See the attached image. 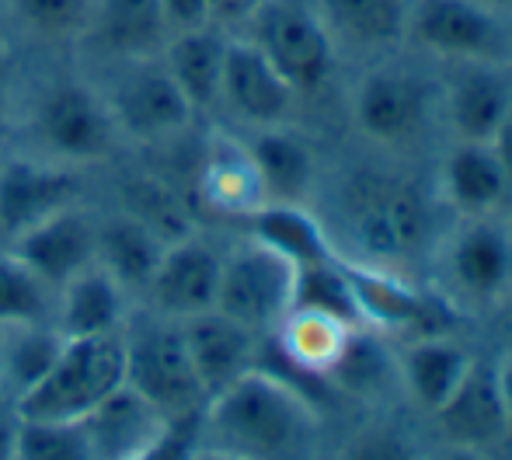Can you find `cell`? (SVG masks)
<instances>
[{"mask_svg":"<svg viewBox=\"0 0 512 460\" xmlns=\"http://www.w3.org/2000/svg\"><path fill=\"white\" fill-rule=\"evenodd\" d=\"M199 443L241 460H321L324 419L304 387L262 363L206 401Z\"/></svg>","mask_w":512,"mask_h":460,"instance_id":"cell-1","label":"cell"},{"mask_svg":"<svg viewBox=\"0 0 512 460\" xmlns=\"http://www.w3.org/2000/svg\"><path fill=\"white\" fill-rule=\"evenodd\" d=\"M14 147L95 175L98 168H112L126 140L95 74L77 63L56 67L32 91H21Z\"/></svg>","mask_w":512,"mask_h":460,"instance_id":"cell-2","label":"cell"},{"mask_svg":"<svg viewBox=\"0 0 512 460\" xmlns=\"http://www.w3.org/2000/svg\"><path fill=\"white\" fill-rule=\"evenodd\" d=\"M335 220L352 248L345 258L391 272H401L439 241L429 192L394 171H352L335 192Z\"/></svg>","mask_w":512,"mask_h":460,"instance_id":"cell-3","label":"cell"},{"mask_svg":"<svg viewBox=\"0 0 512 460\" xmlns=\"http://www.w3.org/2000/svg\"><path fill=\"white\" fill-rule=\"evenodd\" d=\"M122 363L126 387L168 419L203 415L206 391L196 377L182 321L161 318L147 307H133L122 325Z\"/></svg>","mask_w":512,"mask_h":460,"instance_id":"cell-4","label":"cell"},{"mask_svg":"<svg viewBox=\"0 0 512 460\" xmlns=\"http://www.w3.org/2000/svg\"><path fill=\"white\" fill-rule=\"evenodd\" d=\"M95 74L126 150H161L178 143L203 122L192 112L189 98L157 60L115 63V67H84Z\"/></svg>","mask_w":512,"mask_h":460,"instance_id":"cell-5","label":"cell"},{"mask_svg":"<svg viewBox=\"0 0 512 460\" xmlns=\"http://www.w3.org/2000/svg\"><path fill=\"white\" fill-rule=\"evenodd\" d=\"M436 265L446 304L464 311H495L512 293L509 217H457V224L439 234Z\"/></svg>","mask_w":512,"mask_h":460,"instance_id":"cell-6","label":"cell"},{"mask_svg":"<svg viewBox=\"0 0 512 460\" xmlns=\"http://www.w3.org/2000/svg\"><path fill=\"white\" fill-rule=\"evenodd\" d=\"M126 387V363H122V328L112 335L91 339H67L60 359L46 373L32 394L14 405L21 419L77 422L95 412L102 401Z\"/></svg>","mask_w":512,"mask_h":460,"instance_id":"cell-7","label":"cell"},{"mask_svg":"<svg viewBox=\"0 0 512 460\" xmlns=\"http://www.w3.org/2000/svg\"><path fill=\"white\" fill-rule=\"evenodd\" d=\"M297 279V262L241 230V237L223 248L216 311L269 339L297 304Z\"/></svg>","mask_w":512,"mask_h":460,"instance_id":"cell-8","label":"cell"},{"mask_svg":"<svg viewBox=\"0 0 512 460\" xmlns=\"http://www.w3.org/2000/svg\"><path fill=\"white\" fill-rule=\"evenodd\" d=\"M237 35L276 67L297 98L324 91L335 74L338 49L310 0H265Z\"/></svg>","mask_w":512,"mask_h":460,"instance_id":"cell-9","label":"cell"},{"mask_svg":"<svg viewBox=\"0 0 512 460\" xmlns=\"http://www.w3.org/2000/svg\"><path fill=\"white\" fill-rule=\"evenodd\" d=\"M91 199V171L46 161L28 150L0 154V248L67 206Z\"/></svg>","mask_w":512,"mask_h":460,"instance_id":"cell-10","label":"cell"},{"mask_svg":"<svg viewBox=\"0 0 512 460\" xmlns=\"http://www.w3.org/2000/svg\"><path fill=\"white\" fill-rule=\"evenodd\" d=\"M408 39L446 63H509L506 18L478 0H415Z\"/></svg>","mask_w":512,"mask_h":460,"instance_id":"cell-11","label":"cell"},{"mask_svg":"<svg viewBox=\"0 0 512 460\" xmlns=\"http://www.w3.org/2000/svg\"><path fill=\"white\" fill-rule=\"evenodd\" d=\"M220 269L223 248L213 244L206 234L192 230L185 237H175L164 248L140 304L147 311L171 321H189L196 314L216 311V293H220Z\"/></svg>","mask_w":512,"mask_h":460,"instance_id":"cell-12","label":"cell"},{"mask_svg":"<svg viewBox=\"0 0 512 460\" xmlns=\"http://www.w3.org/2000/svg\"><path fill=\"white\" fill-rule=\"evenodd\" d=\"M432 105L436 95L415 70L377 67L356 84L352 119L377 147H408L425 133Z\"/></svg>","mask_w":512,"mask_h":460,"instance_id":"cell-13","label":"cell"},{"mask_svg":"<svg viewBox=\"0 0 512 460\" xmlns=\"http://www.w3.org/2000/svg\"><path fill=\"white\" fill-rule=\"evenodd\" d=\"M171 32L161 14V0H95L74 46L81 67L157 60Z\"/></svg>","mask_w":512,"mask_h":460,"instance_id":"cell-14","label":"cell"},{"mask_svg":"<svg viewBox=\"0 0 512 460\" xmlns=\"http://www.w3.org/2000/svg\"><path fill=\"white\" fill-rule=\"evenodd\" d=\"M297 105V91L276 74V67L244 35H230L216 115H227L244 133H255V129L293 126Z\"/></svg>","mask_w":512,"mask_h":460,"instance_id":"cell-15","label":"cell"},{"mask_svg":"<svg viewBox=\"0 0 512 460\" xmlns=\"http://www.w3.org/2000/svg\"><path fill=\"white\" fill-rule=\"evenodd\" d=\"M192 196L206 213L230 220V224H244L269 203L255 157L241 133L209 129L206 140L199 143L196 168H192Z\"/></svg>","mask_w":512,"mask_h":460,"instance_id":"cell-16","label":"cell"},{"mask_svg":"<svg viewBox=\"0 0 512 460\" xmlns=\"http://www.w3.org/2000/svg\"><path fill=\"white\" fill-rule=\"evenodd\" d=\"M429 419L439 443H457V447H471L492 457L506 454V408H502L499 370H495L492 359L474 356L464 380L453 387V394Z\"/></svg>","mask_w":512,"mask_h":460,"instance_id":"cell-17","label":"cell"},{"mask_svg":"<svg viewBox=\"0 0 512 460\" xmlns=\"http://www.w3.org/2000/svg\"><path fill=\"white\" fill-rule=\"evenodd\" d=\"M95 244H98V203L67 206V210L53 213L49 220L25 230L4 244L7 251L21 258L49 290H60L67 279L95 265Z\"/></svg>","mask_w":512,"mask_h":460,"instance_id":"cell-18","label":"cell"},{"mask_svg":"<svg viewBox=\"0 0 512 460\" xmlns=\"http://www.w3.org/2000/svg\"><path fill=\"white\" fill-rule=\"evenodd\" d=\"M182 335L189 345L196 377L206 391V401L237 384L255 366H262V352L269 342L220 311H206L182 321Z\"/></svg>","mask_w":512,"mask_h":460,"instance_id":"cell-19","label":"cell"},{"mask_svg":"<svg viewBox=\"0 0 512 460\" xmlns=\"http://www.w3.org/2000/svg\"><path fill=\"white\" fill-rule=\"evenodd\" d=\"M439 109L453 140L488 143L512 109L506 63H453L450 81L439 95Z\"/></svg>","mask_w":512,"mask_h":460,"instance_id":"cell-20","label":"cell"},{"mask_svg":"<svg viewBox=\"0 0 512 460\" xmlns=\"http://www.w3.org/2000/svg\"><path fill=\"white\" fill-rule=\"evenodd\" d=\"M436 196L457 217H492L506 213L512 185L488 143L453 140V147L439 161Z\"/></svg>","mask_w":512,"mask_h":460,"instance_id":"cell-21","label":"cell"},{"mask_svg":"<svg viewBox=\"0 0 512 460\" xmlns=\"http://www.w3.org/2000/svg\"><path fill=\"white\" fill-rule=\"evenodd\" d=\"M164 248H168V241L147 220L122 210L119 203H98L95 265H102L108 276L133 297V304H140Z\"/></svg>","mask_w":512,"mask_h":460,"instance_id":"cell-22","label":"cell"},{"mask_svg":"<svg viewBox=\"0 0 512 460\" xmlns=\"http://www.w3.org/2000/svg\"><path fill=\"white\" fill-rule=\"evenodd\" d=\"M394 363H398V384L405 398L418 412L432 415L464 380L467 366L474 363V349L450 332H429L405 339Z\"/></svg>","mask_w":512,"mask_h":460,"instance_id":"cell-23","label":"cell"},{"mask_svg":"<svg viewBox=\"0 0 512 460\" xmlns=\"http://www.w3.org/2000/svg\"><path fill=\"white\" fill-rule=\"evenodd\" d=\"M244 140H248L258 178L265 185V199L286 206H310L321 168H317V154L307 136L293 126H276L255 129Z\"/></svg>","mask_w":512,"mask_h":460,"instance_id":"cell-24","label":"cell"},{"mask_svg":"<svg viewBox=\"0 0 512 460\" xmlns=\"http://www.w3.org/2000/svg\"><path fill=\"white\" fill-rule=\"evenodd\" d=\"M81 422L95 460H140L171 426L168 415H161L129 387H119Z\"/></svg>","mask_w":512,"mask_h":460,"instance_id":"cell-25","label":"cell"},{"mask_svg":"<svg viewBox=\"0 0 512 460\" xmlns=\"http://www.w3.org/2000/svg\"><path fill=\"white\" fill-rule=\"evenodd\" d=\"M133 307V297L108 276L102 265H88L56 290L53 325L60 328L63 339L112 335L126 325Z\"/></svg>","mask_w":512,"mask_h":460,"instance_id":"cell-26","label":"cell"},{"mask_svg":"<svg viewBox=\"0 0 512 460\" xmlns=\"http://www.w3.org/2000/svg\"><path fill=\"white\" fill-rule=\"evenodd\" d=\"M356 321L338 318L321 307H304L297 304L279 328L269 335V342L276 345V352L283 356V363L290 370H297L300 377H317L324 380L331 373V366L342 359L345 345L356 335Z\"/></svg>","mask_w":512,"mask_h":460,"instance_id":"cell-27","label":"cell"},{"mask_svg":"<svg viewBox=\"0 0 512 460\" xmlns=\"http://www.w3.org/2000/svg\"><path fill=\"white\" fill-rule=\"evenodd\" d=\"M227 46L230 35L216 25L189 28L168 39L161 53V63L168 67V74L175 77V84L182 88V95L189 98L192 112L199 119H209L220 109V84H223V63H227Z\"/></svg>","mask_w":512,"mask_h":460,"instance_id":"cell-28","label":"cell"},{"mask_svg":"<svg viewBox=\"0 0 512 460\" xmlns=\"http://www.w3.org/2000/svg\"><path fill=\"white\" fill-rule=\"evenodd\" d=\"M331 42L352 49H391L408 39L415 0H310Z\"/></svg>","mask_w":512,"mask_h":460,"instance_id":"cell-29","label":"cell"},{"mask_svg":"<svg viewBox=\"0 0 512 460\" xmlns=\"http://www.w3.org/2000/svg\"><path fill=\"white\" fill-rule=\"evenodd\" d=\"M63 335L53 321L0 325V401L18 405L46 380L63 352Z\"/></svg>","mask_w":512,"mask_h":460,"instance_id":"cell-30","label":"cell"},{"mask_svg":"<svg viewBox=\"0 0 512 460\" xmlns=\"http://www.w3.org/2000/svg\"><path fill=\"white\" fill-rule=\"evenodd\" d=\"M244 234L258 237L269 248L283 251L290 262L304 265L328 262L335 255V241H331L328 227L321 217H314L310 206H286V203H265L255 217L244 220Z\"/></svg>","mask_w":512,"mask_h":460,"instance_id":"cell-31","label":"cell"},{"mask_svg":"<svg viewBox=\"0 0 512 460\" xmlns=\"http://www.w3.org/2000/svg\"><path fill=\"white\" fill-rule=\"evenodd\" d=\"M112 203H119L122 210L147 220L164 241H175V237H185V234H192V230H199L196 220H192L185 189H178L161 171L136 168V171H129V175H122L112 192Z\"/></svg>","mask_w":512,"mask_h":460,"instance_id":"cell-32","label":"cell"},{"mask_svg":"<svg viewBox=\"0 0 512 460\" xmlns=\"http://www.w3.org/2000/svg\"><path fill=\"white\" fill-rule=\"evenodd\" d=\"M95 0H4L11 32L35 46L70 49L84 32V21Z\"/></svg>","mask_w":512,"mask_h":460,"instance_id":"cell-33","label":"cell"},{"mask_svg":"<svg viewBox=\"0 0 512 460\" xmlns=\"http://www.w3.org/2000/svg\"><path fill=\"white\" fill-rule=\"evenodd\" d=\"M324 384H331L342 394H352V398H380L387 387H401L398 363L387 352V345L380 342V335L370 332V328H356V335L345 345L342 359L331 366Z\"/></svg>","mask_w":512,"mask_h":460,"instance_id":"cell-34","label":"cell"},{"mask_svg":"<svg viewBox=\"0 0 512 460\" xmlns=\"http://www.w3.org/2000/svg\"><path fill=\"white\" fill-rule=\"evenodd\" d=\"M56 290H49L14 251L0 248V325L53 321Z\"/></svg>","mask_w":512,"mask_h":460,"instance_id":"cell-35","label":"cell"},{"mask_svg":"<svg viewBox=\"0 0 512 460\" xmlns=\"http://www.w3.org/2000/svg\"><path fill=\"white\" fill-rule=\"evenodd\" d=\"M21 419V415H18ZM14 460H95L84 422L21 419Z\"/></svg>","mask_w":512,"mask_h":460,"instance_id":"cell-36","label":"cell"},{"mask_svg":"<svg viewBox=\"0 0 512 460\" xmlns=\"http://www.w3.org/2000/svg\"><path fill=\"white\" fill-rule=\"evenodd\" d=\"M331 460H425V454H418V447L411 443V436L401 426L373 419L352 429L338 443Z\"/></svg>","mask_w":512,"mask_h":460,"instance_id":"cell-37","label":"cell"},{"mask_svg":"<svg viewBox=\"0 0 512 460\" xmlns=\"http://www.w3.org/2000/svg\"><path fill=\"white\" fill-rule=\"evenodd\" d=\"M18 102H21V77L14 53L0 56V154L14 147L18 133Z\"/></svg>","mask_w":512,"mask_h":460,"instance_id":"cell-38","label":"cell"},{"mask_svg":"<svg viewBox=\"0 0 512 460\" xmlns=\"http://www.w3.org/2000/svg\"><path fill=\"white\" fill-rule=\"evenodd\" d=\"M161 14L168 32H189V28L213 25V0H161Z\"/></svg>","mask_w":512,"mask_h":460,"instance_id":"cell-39","label":"cell"},{"mask_svg":"<svg viewBox=\"0 0 512 460\" xmlns=\"http://www.w3.org/2000/svg\"><path fill=\"white\" fill-rule=\"evenodd\" d=\"M262 4L265 0H213V25L227 35H237Z\"/></svg>","mask_w":512,"mask_h":460,"instance_id":"cell-40","label":"cell"},{"mask_svg":"<svg viewBox=\"0 0 512 460\" xmlns=\"http://www.w3.org/2000/svg\"><path fill=\"white\" fill-rule=\"evenodd\" d=\"M18 412L14 405L0 401V460H14V450H18Z\"/></svg>","mask_w":512,"mask_h":460,"instance_id":"cell-41","label":"cell"},{"mask_svg":"<svg viewBox=\"0 0 512 460\" xmlns=\"http://www.w3.org/2000/svg\"><path fill=\"white\" fill-rule=\"evenodd\" d=\"M488 147L495 150V157H499L502 171H506V178H509V185H512V109L506 112V119L499 122L495 136L488 140Z\"/></svg>","mask_w":512,"mask_h":460,"instance_id":"cell-42","label":"cell"},{"mask_svg":"<svg viewBox=\"0 0 512 460\" xmlns=\"http://www.w3.org/2000/svg\"><path fill=\"white\" fill-rule=\"evenodd\" d=\"M495 370H499V394H502V408H506V436L512 450V356L495 359Z\"/></svg>","mask_w":512,"mask_h":460,"instance_id":"cell-43","label":"cell"},{"mask_svg":"<svg viewBox=\"0 0 512 460\" xmlns=\"http://www.w3.org/2000/svg\"><path fill=\"white\" fill-rule=\"evenodd\" d=\"M425 460H499L492 454H481L471 447H457V443H436V447L425 454Z\"/></svg>","mask_w":512,"mask_h":460,"instance_id":"cell-44","label":"cell"},{"mask_svg":"<svg viewBox=\"0 0 512 460\" xmlns=\"http://www.w3.org/2000/svg\"><path fill=\"white\" fill-rule=\"evenodd\" d=\"M492 314L499 318V325H502V345H506V356H512V293L502 300L499 307H495Z\"/></svg>","mask_w":512,"mask_h":460,"instance_id":"cell-45","label":"cell"},{"mask_svg":"<svg viewBox=\"0 0 512 460\" xmlns=\"http://www.w3.org/2000/svg\"><path fill=\"white\" fill-rule=\"evenodd\" d=\"M4 53H14V32H11V21H7L4 0H0V56Z\"/></svg>","mask_w":512,"mask_h":460,"instance_id":"cell-46","label":"cell"},{"mask_svg":"<svg viewBox=\"0 0 512 460\" xmlns=\"http://www.w3.org/2000/svg\"><path fill=\"white\" fill-rule=\"evenodd\" d=\"M189 460H241L234 454H227V450H216V447H206V443H199L196 450H192Z\"/></svg>","mask_w":512,"mask_h":460,"instance_id":"cell-47","label":"cell"},{"mask_svg":"<svg viewBox=\"0 0 512 460\" xmlns=\"http://www.w3.org/2000/svg\"><path fill=\"white\" fill-rule=\"evenodd\" d=\"M478 4L488 7V11H495V14H502V18L512 14V0H478Z\"/></svg>","mask_w":512,"mask_h":460,"instance_id":"cell-48","label":"cell"},{"mask_svg":"<svg viewBox=\"0 0 512 460\" xmlns=\"http://www.w3.org/2000/svg\"><path fill=\"white\" fill-rule=\"evenodd\" d=\"M506 457H509V460H512V450H509V454H506Z\"/></svg>","mask_w":512,"mask_h":460,"instance_id":"cell-49","label":"cell"},{"mask_svg":"<svg viewBox=\"0 0 512 460\" xmlns=\"http://www.w3.org/2000/svg\"><path fill=\"white\" fill-rule=\"evenodd\" d=\"M509 224H512V213H509Z\"/></svg>","mask_w":512,"mask_h":460,"instance_id":"cell-50","label":"cell"}]
</instances>
